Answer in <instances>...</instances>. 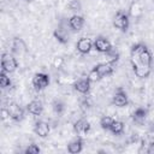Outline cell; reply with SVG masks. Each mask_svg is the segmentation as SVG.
I'll return each mask as SVG.
<instances>
[{"instance_id": "6da1fadb", "label": "cell", "mask_w": 154, "mask_h": 154, "mask_svg": "<svg viewBox=\"0 0 154 154\" xmlns=\"http://www.w3.org/2000/svg\"><path fill=\"white\" fill-rule=\"evenodd\" d=\"M131 60L134 61H138L146 66H149L152 65V53L149 52L148 47L144 45V43H136L131 47Z\"/></svg>"}, {"instance_id": "7a4b0ae2", "label": "cell", "mask_w": 154, "mask_h": 154, "mask_svg": "<svg viewBox=\"0 0 154 154\" xmlns=\"http://www.w3.org/2000/svg\"><path fill=\"white\" fill-rule=\"evenodd\" d=\"M18 66V63L16 60V58L13 55H11L10 53H4L1 57V70L5 72H13Z\"/></svg>"}, {"instance_id": "3957f363", "label": "cell", "mask_w": 154, "mask_h": 154, "mask_svg": "<svg viewBox=\"0 0 154 154\" xmlns=\"http://www.w3.org/2000/svg\"><path fill=\"white\" fill-rule=\"evenodd\" d=\"M113 25L117 29L122 30V31L128 30V28H129V16L124 11H118L116 13V16H114Z\"/></svg>"}, {"instance_id": "277c9868", "label": "cell", "mask_w": 154, "mask_h": 154, "mask_svg": "<svg viewBox=\"0 0 154 154\" xmlns=\"http://www.w3.org/2000/svg\"><path fill=\"white\" fill-rule=\"evenodd\" d=\"M7 116L14 122H20L24 118V109L18 103L11 102L7 107Z\"/></svg>"}, {"instance_id": "5b68a950", "label": "cell", "mask_w": 154, "mask_h": 154, "mask_svg": "<svg viewBox=\"0 0 154 154\" xmlns=\"http://www.w3.org/2000/svg\"><path fill=\"white\" fill-rule=\"evenodd\" d=\"M32 85L36 90H42L49 85V76L45 72H38L32 77Z\"/></svg>"}, {"instance_id": "8992f818", "label": "cell", "mask_w": 154, "mask_h": 154, "mask_svg": "<svg viewBox=\"0 0 154 154\" xmlns=\"http://www.w3.org/2000/svg\"><path fill=\"white\" fill-rule=\"evenodd\" d=\"M94 48L100 53H108L112 49V45L107 38L99 36L94 41Z\"/></svg>"}, {"instance_id": "52a82bcc", "label": "cell", "mask_w": 154, "mask_h": 154, "mask_svg": "<svg viewBox=\"0 0 154 154\" xmlns=\"http://www.w3.org/2000/svg\"><path fill=\"white\" fill-rule=\"evenodd\" d=\"M131 65H132V69H134V72L137 77L140 78H147L149 75H150V67L149 66H146L138 61H134L131 60Z\"/></svg>"}, {"instance_id": "ba28073f", "label": "cell", "mask_w": 154, "mask_h": 154, "mask_svg": "<svg viewBox=\"0 0 154 154\" xmlns=\"http://www.w3.org/2000/svg\"><path fill=\"white\" fill-rule=\"evenodd\" d=\"M94 70L100 75V77H105V76H108L113 72L114 70V63L113 61H108V63H101V64H97L94 66Z\"/></svg>"}, {"instance_id": "9c48e42d", "label": "cell", "mask_w": 154, "mask_h": 154, "mask_svg": "<svg viewBox=\"0 0 154 154\" xmlns=\"http://www.w3.org/2000/svg\"><path fill=\"white\" fill-rule=\"evenodd\" d=\"M49 131H51L49 124L46 123V122H43V120H38V122H36L35 125H34V132H35L37 136L42 137V138L47 137V136L49 135Z\"/></svg>"}, {"instance_id": "30bf717a", "label": "cell", "mask_w": 154, "mask_h": 154, "mask_svg": "<svg viewBox=\"0 0 154 154\" xmlns=\"http://www.w3.org/2000/svg\"><path fill=\"white\" fill-rule=\"evenodd\" d=\"M93 46H94V43H93L91 40L88 38V37H81V38L77 41V43H76L77 51H78L79 53H82V54L89 53L90 49L93 48Z\"/></svg>"}, {"instance_id": "8fae6325", "label": "cell", "mask_w": 154, "mask_h": 154, "mask_svg": "<svg viewBox=\"0 0 154 154\" xmlns=\"http://www.w3.org/2000/svg\"><path fill=\"white\" fill-rule=\"evenodd\" d=\"M113 103L116 105V106H118V107H124V106H126L128 105V102H129V100H128V95H126V93L122 89V88H118L117 89V91L114 93V95H113Z\"/></svg>"}, {"instance_id": "7c38bea8", "label": "cell", "mask_w": 154, "mask_h": 154, "mask_svg": "<svg viewBox=\"0 0 154 154\" xmlns=\"http://www.w3.org/2000/svg\"><path fill=\"white\" fill-rule=\"evenodd\" d=\"M73 130L77 135H83V134H88L90 131V123L85 119H78L75 124H73Z\"/></svg>"}, {"instance_id": "4fadbf2b", "label": "cell", "mask_w": 154, "mask_h": 154, "mask_svg": "<svg viewBox=\"0 0 154 154\" xmlns=\"http://www.w3.org/2000/svg\"><path fill=\"white\" fill-rule=\"evenodd\" d=\"M84 25V18L79 14H73L70 19H69V26L75 30V31H79Z\"/></svg>"}, {"instance_id": "5bb4252c", "label": "cell", "mask_w": 154, "mask_h": 154, "mask_svg": "<svg viewBox=\"0 0 154 154\" xmlns=\"http://www.w3.org/2000/svg\"><path fill=\"white\" fill-rule=\"evenodd\" d=\"M26 109H28L29 113H31L34 116H40L42 113V111H43V105H42V102L40 100H32V101H30L28 103Z\"/></svg>"}, {"instance_id": "9a60e30c", "label": "cell", "mask_w": 154, "mask_h": 154, "mask_svg": "<svg viewBox=\"0 0 154 154\" xmlns=\"http://www.w3.org/2000/svg\"><path fill=\"white\" fill-rule=\"evenodd\" d=\"M75 89L81 93V94H88L90 90V81L88 78H83V79H78L75 84H73Z\"/></svg>"}, {"instance_id": "2e32d148", "label": "cell", "mask_w": 154, "mask_h": 154, "mask_svg": "<svg viewBox=\"0 0 154 154\" xmlns=\"http://www.w3.org/2000/svg\"><path fill=\"white\" fill-rule=\"evenodd\" d=\"M82 149H83V141H82L81 137H77V138L72 140L67 144V152L71 153V154L79 153V152H82Z\"/></svg>"}, {"instance_id": "e0dca14e", "label": "cell", "mask_w": 154, "mask_h": 154, "mask_svg": "<svg viewBox=\"0 0 154 154\" xmlns=\"http://www.w3.org/2000/svg\"><path fill=\"white\" fill-rule=\"evenodd\" d=\"M53 35H54V37H55L60 43H64V45H65V43H67V41H69V37H67L66 31L63 30L61 28L55 29L54 32H53Z\"/></svg>"}, {"instance_id": "ac0fdd59", "label": "cell", "mask_w": 154, "mask_h": 154, "mask_svg": "<svg viewBox=\"0 0 154 154\" xmlns=\"http://www.w3.org/2000/svg\"><path fill=\"white\" fill-rule=\"evenodd\" d=\"M146 117H147V109L143 108V107H137V108L134 111V113H132V118H134V120H136V122H141V120H143Z\"/></svg>"}, {"instance_id": "d6986e66", "label": "cell", "mask_w": 154, "mask_h": 154, "mask_svg": "<svg viewBox=\"0 0 154 154\" xmlns=\"http://www.w3.org/2000/svg\"><path fill=\"white\" fill-rule=\"evenodd\" d=\"M123 130H124L123 122H120V120H113V123H112V125L109 128V131L112 134H114V135H119V134L123 132Z\"/></svg>"}, {"instance_id": "ffe728a7", "label": "cell", "mask_w": 154, "mask_h": 154, "mask_svg": "<svg viewBox=\"0 0 154 154\" xmlns=\"http://www.w3.org/2000/svg\"><path fill=\"white\" fill-rule=\"evenodd\" d=\"M113 118L109 117V116H103L101 119H100V126L103 129V130H109L112 123H113Z\"/></svg>"}, {"instance_id": "44dd1931", "label": "cell", "mask_w": 154, "mask_h": 154, "mask_svg": "<svg viewBox=\"0 0 154 154\" xmlns=\"http://www.w3.org/2000/svg\"><path fill=\"white\" fill-rule=\"evenodd\" d=\"M6 73H7V72H5V71H2V70H1V72H0V85H1L2 89H5V88H7V87L11 85V79H10V77H8Z\"/></svg>"}, {"instance_id": "7402d4cb", "label": "cell", "mask_w": 154, "mask_h": 154, "mask_svg": "<svg viewBox=\"0 0 154 154\" xmlns=\"http://www.w3.org/2000/svg\"><path fill=\"white\" fill-rule=\"evenodd\" d=\"M13 51L17 53H22L25 51V45L20 38H16L13 41Z\"/></svg>"}, {"instance_id": "603a6c76", "label": "cell", "mask_w": 154, "mask_h": 154, "mask_svg": "<svg viewBox=\"0 0 154 154\" xmlns=\"http://www.w3.org/2000/svg\"><path fill=\"white\" fill-rule=\"evenodd\" d=\"M52 106H53V111L55 113H58V114H61L64 112V109H65V106H64L63 101H60V100H54Z\"/></svg>"}, {"instance_id": "cb8c5ba5", "label": "cell", "mask_w": 154, "mask_h": 154, "mask_svg": "<svg viewBox=\"0 0 154 154\" xmlns=\"http://www.w3.org/2000/svg\"><path fill=\"white\" fill-rule=\"evenodd\" d=\"M69 8L72 12H79L82 10V4L79 2V0H71L69 2Z\"/></svg>"}, {"instance_id": "d4e9b609", "label": "cell", "mask_w": 154, "mask_h": 154, "mask_svg": "<svg viewBox=\"0 0 154 154\" xmlns=\"http://www.w3.org/2000/svg\"><path fill=\"white\" fill-rule=\"evenodd\" d=\"M41 152V149H40V147L38 146H36V144H29L28 146V148L25 149V154H38Z\"/></svg>"}, {"instance_id": "484cf974", "label": "cell", "mask_w": 154, "mask_h": 154, "mask_svg": "<svg viewBox=\"0 0 154 154\" xmlns=\"http://www.w3.org/2000/svg\"><path fill=\"white\" fill-rule=\"evenodd\" d=\"M90 82H96V81H99V79H101V77H100V75L93 69L90 72H89V75H88V77H87Z\"/></svg>"}, {"instance_id": "4316f807", "label": "cell", "mask_w": 154, "mask_h": 154, "mask_svg": "<svg viewBox=\"0 0 154 154\" xmlns=\"http://www.w3.org/2000/svg\"><path fill=\"white\" fill-rule=\"evenodd\" d=\"M147 153L148 154H154V142H150L148 148H147Z\"/></svg>"}, {"instance_id": "83f0119b", "label": "cell", "mask_w": 154, "mask_h": 154, "mask_svg": "<svg viewBox=\"0 0 154 154\" xmlns=\"http://www.w3.org/2000/svg\"><path fill=\"white\" fill-rule=\"evenodd\" d=\"M60 63H63V59H61V58H57V59L54 60V66L58 67V65H59Z\"/></svg>"}, {"instance_id": "f1b7e54d", "label": "cell", "mask_w": 154, "mask_h": 154, "mask_svg": "<svg viewBox=\"0 0 154 154\" xmlns=\"http://www.w3.org/2000/svg\"><path fill=\"white\" fill-rule=\"evenodd\" d=\"M153 1H154V0H153Z\"/></svg>"}]
</instances>
